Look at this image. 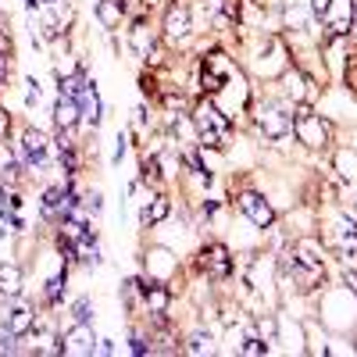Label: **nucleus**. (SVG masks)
Listing matches in <instances>:
<instances>
[{
    "label": "nucleus",
    "instance_id": "nucleus-2",
    "mask_svg": "<svg viewBox=\"0 0 357 357\" xmlns=\"http://www.w3.org/2000/svg\"><path fill=\"white\" fill-rule=\"evenodd\" d=\"M293 114H296V107H293V104H289L286 97L257 104V114H254V122H257V132H261L264 139H272V143L286 139V136L293 132Z\"/></svg>",
    "mask_w": 357,
    "mask_h": 357
},
{
    "label": "nucleus",
    "instance_id": "nucleus-11",
    "mask_svg": "<svg viewBox=\"0 0 357 357\" xmlns=\"http://www.w3.org/2000/svg\"><path fill=\"white\" fill-rule=\"evenodd\" d=\"M0 325H4V329H11L18 340H22V336H29V333H33V325H36V311H33V304L22 301V296L8 301L4 314H0Z\"/></svg>",
    "mask_w": 357,
    "mask_h": 357
},
{
    "label": "nucleus",
    "instance_id": "nucleus-3",
    "mask_svg": "<svg viewBox=\"0 0 357 357\" xmlns=\"http://www.w3.org/2000/svg\"><path fill=\"white\" fill-rule=\"evenodd\" d=\"M293 136L301 139L307 151H325V146H329V122L304 104V107H296V114H293Z\"/></svg>",
    "mask_w": 357,
    "mask_h": 357
},
{
    "label": "nucleus",
    "instance_id": "nucleus-25",
    "mask_svg": "<svg viewBox=\"0 0 357 357\" xmlns=\"http://www.w3.org/2000/svg\"><path fill=\"white\" fill-rule=\"evenodd\" d=\"M272 347H268V340H261V336H247L243 343H240V354H247V357H261V354H268Z\"/></svg>",
    "mask_w": 357,
    "mask_h": 357
},
{
    "label": "nucleus",
    "instance_id": "nucleus-30",
    "mask_svg": "<svg viewBox=\"0 0 357 357\" xmlns=\"http://www.w3.org/2000/svg\"><path fill=\"white\" fill-rule=\"evenodd\" d=\"M8 79H11V54L0 50V86H8Z\"/></svg>",
    "mask_w": 357,
    "mask_h": 357
},
{
    "label": "nucleus",
    "instance_id": "nucleus-34",
    "mask_svg": "<svg viewBox=\"0 0 357 357\" xmlns=\"http://www.w3.org/2000/svg\"><path fill=\"white\" fill-rule=\"evenodd\" d=\"M118 146H114V154H111V161L118 165V161H122V154H126V132H118V139H114Z\"/></svg>",
    "mask_w": 357,
    "mask_h": 357
},
{
    "label": "nucleus",
    "instance_id": "nucleus-29",
    "mask_svg": "<svg viewBox=\"0 0 357 357\" xmlns=\"http://www.w3.org/2000/svg\"><path fill=\"white\" fill-rule=\"evenodd\" d=\"M307 8H311V18L325 22V15H329V8H333V0H307Z\"/></svg>",
    "mask_w": 357,
    "mask_h": 357
},
{
    "label": "nucleus",
    "instance_id": "nucleus-13",
    "mask_svg": "<svg viewBox=\"0 0 357 357\" xmlns=\"http://www.w3.org/2000/svg\"><path fill=\"white\" fill-rule=\"evenodd\" d=\"M100 118H104V104H100V93H97V82L89 79L86 89L79 93V126L97 129V126H100Z\"/></svg>",
    "mask_w": 357,
    "mask_h": 357
},
{
    "label": "nucleus",
    "instance_id": "nucleus-22",
    "mask_svg": "<svg viewBox=\"0 0 357 357\" xmlns=\"http://www.w3.org/2000/svg\"><path fill=\"white\" fill-rule=\"evenodd\" d=\"M286 25L293 29V33H304V29H311V8H301V4H289L286 11Z\"/></svg>",
    "mask_w": 357,
    "mask_h": 357
},
{
    "label": "nucleus",
    "instance_id": "nucleus-24",
    "mask_svg": "<svg viewBox=\"0 0 357 357\" xmlns=\"http://www.w3.org/2000/svg\"><path fill=\"white\" fill-rule=\"evenodd\" d=\"M186 354H215V347H211V333H193V336H186V347H183Z\"/></svg>",
    "mask_w": 357,
    "mask_h": 357
},
{
    "label": "nucleus",
    "instance_id": "nucleus-32",
    "mask_svg": "<svg viewBox=\"0 0 357 357\" xmlns=\"http://www.w3.org/2000/svg\"><path fill=\"white\" fill-rule=\"evenodd\" d=\"M25 86H29V89H25V104H29V107L40 104V82H36V79H29Z\"/></svg>",
    "mask_w": 357,
    "mask_h": 357
},
{
    "label": "nucleus",
    "instance_id": "nucleus-8",
    "mask_svg": "<svg viewBox=\"0 0 357 357\" xmlns=\"http://www.w3.org/2000/svg\"><path fill=\"white\" fill-rule=\"evenodd\" d=\"M200 272L211 279V282H222L232 275V250L225 243H207L200 250Z\"/></svg>",
    "mask_w": 357,
    "mask_h": 357
},
{
    "label": "nucleus",
    "instance_id": "nucleus-12",
    "mask_svg": "<svg viewBox=\"0 0 357 357\" xmlns=\"http://www.w3.org/2000/svg\"><path fill=\"white\" fill-rule=\"evenodd\" d=\"M129 43H132V50H136L139 61H146V65L158 61V36H154V29H151V22H146V18H136V22H132Z\"/></svg>",
    "mask_w": 357,
    "mask_h": 357
},
{
    "label": "nucleus",
    "instance_id": "nucleus-27",
    "mask_svg": "<svg viewBox=\"0 0 357 357\" xmlns=\"http://www.w3.org/2000/svg\"><path fill=\"white\" fill-rule=\"evenodd\" d=\"M72 318L75 321H93V301H89V296H79V301L72 304Z\"/></svg>",
    "mask_w": 357,
    "mask_h": 357
},
{
    "label": "nucleus",
    "instance_id": "nucleus-18",
    "mask_svg": "<svg viewBox=\"0 0 357 357\" xmlns=\"http://www.w3.org/2000/svg\"><path fill=\"white\" fill-rule=\"evenodd\" d=\"M54 126H57V132H72V129L79 126V100L57 93V104H54Z\"/></svg>",
    "mask_w": 357,
    "mask_h": 357
},
{
    "label": "nucleus",
    "instance_id": "nucleus-14",
    "mask_svg": "<svg viewBox=\"0 0 357 357\" xmlns=\"http://www.w3.org/2000/svg\"><path fill=\"white\" fill-rule=\"evenodd\" d=\"M168 215H172V197L154 193V197H146L143 207H139V225H143V229H154V225H161Z\"/></svg>",
    "mask_w": 357,
    "mask_h": 357
},
{
    "label": "nucleus",
    "instance_id": "nucleus-4",
    "mask_svg": "<svg viewBox=\"0 0 357 357\" xmlns=\"http://www.w3.org/2000/svg\"><path fill=\"white\" fill-rule=\"evenodd\" d=\"M236 75L232 61H229V54L225 50H211L204 57V68H200V89H204V97H218L222 89L229 86V79Z\"/></svg>",
    "mask_w": 357,
    "mask_h": 357
},
{
    "label": "nucleus",
    "instance_id": "nucleus-26",
    "mask_svg": "<svg viewBox=\"0 0 357 357\" xmlns=\"http://www.w3.org/2000/svg\"><path fill=\"white\" fill-rule=\"evenodd\" d=\"M336 165H340V175H343V178H357V154L340 151V154H336Z\"/></svg>",
    "mask_w": 357,
    "mask_h": 357
},
{
    "label": "nucleus",
    "instance_id": "nucleus-23",
    "mask_svg": "<svg viewBox=\"0 0 357 357\" xmlns=\"http://www.w3.org/2000/svg\"><path fill=\"white\" fill-rule=\"evenodd\" d=\"M65 279H68L65 272H57V275H50V279H47L43 296H47V304H50V307H57V304L65 301Z\"/></svg>",
    "mask_w": 357,
    "mask_h": 357
},
{
    "label": "nucleus",
    "instance_id": "nucleus-33",
    "mask_svg": "<svg viewBox=\"0 0 357 357\" xmlns=\"http://www.w3.org/2000/svg\"><path fill=\"white\" fill-rule=\"evenodd\" d=\"M8 132H11V114L0 107V139H8Z\"/></svg>",
    "mask_w": 357,
    "mask_h": 357
},
{
    "label": "nucleus",
    "instance_id": "nucleus-9",
    "mask_svg": "<svg viewBox=\"0 0 357 357\" xmlns=\"http://www.w3.org/2000/svg\"><path fill=\"white\" fill-rule=\"evenodd\" d=\"M279 79H282V97H286L293 107H304V104H311V100H314V93H318L314 79H307L301 68H286Z\"/></svg>",
    "mask_w": 357,
    "mask_h": 357
},
{
    "label": "nucleus",
    "instance_id": "nucleus-10",
    "mask_svg": "<svg viewBox=\"0 0 357 357\" xmlns=\"http://www.w3.org/2000/svg\"><path fill=\"white\" fill-rule=\"evenodd\" d=\"M61 354H68V357H89V354H97L93 321H72V329L61 336Z\"/></svg>",
    "mask_w": 357,
    "mask_h": 357
},
{
    "label": "nucleus",
    "instance_id": "nucleus-16",
    "mask_svg": "<svg viewBox=\"0 0 357 357\" xmlns=\"http://www.w3.org/2000/svg\"><path fill=\"white\" fill-rule=\"evenodd\" d=\"M22 286H25L22 264H15V261L0 264V301H15V296H22Z\"/></svg>",
    "mask_w": 357,
    "mask_h": 357
},
{
    "label": "nucleus",
    "instance_id": "nucleus-19",
    "mask_svg": "<svg viewBox=\"0 0 357 357\" xmlns=\"http://www.w3.org/2000/svg\"><path fill=\"white\" fill-rule=\"evenodd\" d=\"M72 254H75L79 261H86V264H100V261H104V257H100V243H97L93 229L82 232V236H75V240H72Z\"/></svg>",
    "mask_w": 357,
    "mask_h": 357
},
{
    "label": "nucleus",
    "instance_id": "nucleus-37",
    "mask_svg": "<svg viewBox=\"0 0 357 357\" xmlns=\"http://www.w3.org/2000/svg\"><path fill=\"white\" fill-rule=\"evenodd\" d=\"M40 4H57V0H40Z\"/></svg>",
    "mask_w": 357,
    "mask_h": 357
},
{
    "label": "nucleus",
    "instance_id": "nucleus-15",
    "mask_svg": "<svg viewBox=\"0 0 357 357\" xmlns=\"http://www.w3.org/2000/svg\"><path fill=\"white\" fill-rule=\"evenodd\" d=\"M178 272V261L168 254V250H151V254H146V275H151L154 282H168L172 286V275Z\"/></svg>",
    "mask_w": 357,
    "mask_h": 357
},
{
    "label": "nucleus",
    "instance_id": "nucleus-5",
    "mask_svg": "<svg viewBox=\"0 0 357 357\" xmlns=\"http://www.w3.org/2000/svg\"><path fill=\"white\" fill-rule=\"evenodd\" d=\"M236 207H240V215L261 232L275 225V207L268 204V197L257 193V190H243L240 197H236Z\"/></svg>",
    "mask_w": 357,
    "mask_h": 357
},
{
    "label": "nucleus",
    "instance_id": "nucleus-21",
    "mask_svg": "<svg viewBox=\"0 0 357 357\" xmlns=\"http://www.w3.org/2000/svg\"><path fill=\"white\" fill-rule=\"evenodd\" d=\"M33 336L36 343H33V350L36 354H61V336H57L54 329H47V325H33Z\"/></svg>",
    "mask_w": 357,
    "mask_h": 357
},
{
    "label": "nucleus",
    "instance_id": "nucleus-17",
    "mask_svg": "<svg viewBox=\"0 0 357 357\" xmlns=\"http://www.w3.org/2000/svg\"><path fill=\"white\" fill-rule=\"evenodd\" d=\"M289 254H293L296 261H304V264L325 268V247H321V240H314V236H301V240L293 243Z\"/></svg>",
    "mask_w": 357,
    "mask_h": 357
},
{
    "label": "nucleus",
    "instance_id": "nucleus-1",
    "mask_svg": "<svg viewBox=\"0 0 357 357\" xmlns=\"http://www.w3.org/2000/svg\"><path fill=\"white\" fill-rule=\"evenodd\" d=\"M190 122H193V132H197L204 151H225V146H229V139H232V118L211 97H204V100L193 104Z\"/></svg>",
    "mask_w": 357,
    "mask_h": 357
},
{
    "label": "nucleus",
    "instance_id": "nucleus-20",
    "mask_svg": "<svg viewBox=\"0 0 357 357\" xmlns=\"http://www.w3.org/2000/svg\"><path fill=\"white\" fill-rule=\"evenodd\" d=\"M126 8H129V0H100L97 4V22L104 29H118L126 18Z\"/></svg>",
    "mask_w": 357,
    "mask_h": 357
},
{
    "label": "nucleus",
    "instance_id": "nucleus-28",
    "mask_svg": "<svg viewBox=\"0 0 357 357\" xmlns=\"http://www.w3.org/2000/svg\"><path fill=\"white\" fill-rule=\"evenodd\" d=\"M129 350H132L136 357H146V354H151V343H146L143 333H132V336H129Z\"/></svg>",
    "mask_w": 357,
    "mask_h": 357
},
{
    "label": "nucleus",
    "instance_id": "nucleus-35",
    "mask_svg": "<svg viewBox=\"0 0 357 357\" xmlns=\"http://www.w3.org/2000/svg\"><path fill=\"white\" fill-rule=\"evenodd\" d=\"M114 340H97V354H114Z\"/></svg>",
    "mask_w": 357,
    "mask_h": 357
},
{
    "label": "nucleus",
    "instance_id": "nucleus-36",
    "mask_svg": "<svg viewBox=\"0 0 357 357\" xmlns=\"http://www.w3.org/2000/svg\"><path fill=\"white\" fill-rule=\"evenodd\" d=\"M4 236H8V232H4V218H0V240H4Z\"/></svg>",
    "mask_w": 357,
    "mask_h": 357
},
{
    "label": "nucleus",
    "instance_id": "nucleus-7",
    "mask_svg": "<svg viewBox=\"0 0 357 357\" xmlns=\"http://www.w3.org/2000/svg\"><path fill=\"white\" fill-rule=\"evenodd\" d=\"M50 139H47V132H40V129H25L22 132V139H18V158H22V165L29 168V172H43V165L50 161Z\"/></svg>",
    "mask_w": 357,
    "mask_h": 357
},
{
    "label": "nucleus",
    "instance_id": "nucleus-31",
    "mask_svg": "<svg viewBox=\"0 0 357 357\" xmlns=\"http://www.w3.org/2000/svg\"><path fill=\"white\" fill-rule=\"evenodd\" d=\"M11 207H15V190H4V186H0V218H4Z\"/></svg>",
    "mask_w": 357,
    "mask_h": 357
},
{
    "label": "nucleus",
    "instance_id": "nucleus-6",
    "mask_svg": "<svg viewBox=\"0 0 357 357\" xmlns=\"http://www.w3.org/2000/svg\"><path fill=\"white\" fill-rule=\"evenodd\" d=\"M165 43L172 47H183L193 40V8L190 4H172L165 11V29H161Z\"/></svg>",
    "mask_w": 357,
    "mask_h": 357
}]
</instances>
